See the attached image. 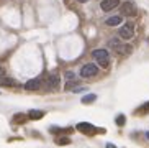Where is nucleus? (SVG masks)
Listing matches in <instances>:
<instances>
[{
	"instance_id": "f257e3e1",
	"label": "nucleus",
	"mask_w": 149,
	"mask_h": 148,
	"mask_svg": "<svg viewBox=\"0 0 149 148\" xmlns=\"http://www.w3.org/2000/svg\"><path fill=\"white\" fill-rule=\"evenodd\" d=\"M92 56H93V59L102 66V68H105V69L108 68V64H110V53L107 51V49H93Z\"/></svg>"
},
{
	"instance_id": "f03ea898",
	"label": "nucleus",
	"mask_w": 149,
	"mask_h": 148,
	"mask_svg": "<svg viewBox=\"0 0 149 148\" xmlns=\"http://www.w3.org/2000/svg\"><path fill=\"white\" fill-rule=\"evenodd\" d=\"M61 87V76L57 73H51L46 79V89L48 91H59Z\"/></svg>"
},
{
	"instance_id": "7ed1b4c3",
	"label": "nucleus",
	"mask_w": 149,
	"mask_h": 148,
	"mask_svg": "<svg viewBox=\"0 0 149 148\" xmlns=\"http://www.w3.org/2000/svg\"><path fill=\"white\" fill-rule=\"evenodd\" d=\"M121 13L125 15V17H134L136 13H138V7H136V4L133 2V0H126V2H123L121 5Z\"/></svg>"
},
{
	"instance_id": "20e7f679",
	"label": "nucleus",
	"mask_w": 149,
	"mask_h": 148,
	"mask_svg": "<svg viewBox=\"0 0 149 148\" xmlns=\"http://www.w3.org/2000/svg\"><path fill=\"white\" fill-rule=\"evenodd\" d=\"M118 35H120V38H123V39H131L133 35H134V25H133L131 22L125 23L123 26H120Z\"/></svg>"
},
{
	"instance_id": "39448f33",
	"label": "nucleus",
	"mask_w": 149,
	"mask_h": 148,
	"mask_svg": "<svg viewBox=\"0 0 149 148\" xmlns=\"http://www.w3.org/2000/svg\"><path fill=\"white\" fill-rule=\"evenodd\" d=\"M97 73H98V68H97L95 64H92V63H88V64L80 68V76H82V78H92Z\"/></svg>"
},
{
	"instance_id": "423d86ee",
	"label": "nucleus",
	"mask_w": 149,
	"mask_h": 148,
	"mask_svg": "<svg viewBox=\"0 0 149 148\" xmlns=\"http://www.w3.org/2000/svg\"><path fill=\"white\" fill-rule=\"evenodd\" d=\"M77 130L85 133V135H95L97 127H93L92 123H88V122H80V123H77Z\"/></svg>"
},
{
	"instance_id": "0eeeda50",
	"label": "nucleus",
	"mask_w": 149,
	"mask_h": 148,
	"mask_svg": "<svg viewBox=\"0 0 149 148\" xmlns=\"http://www.w3.org/2000/svg\"><path fill=\"white\" fill-rule=\"evenodd\" d=\"M108 48L115 53H123V41L118 38H111L108 41Z\"/></svg>"
},
{
	"instance_id": "6e6552de",
	"label": "nucleus",
	"mask_w": 149,
	"mask_h": 148,
	"mask_svg": "<svg viewBox=\"0 0 149 148\" xmlns=\"http://www.w3.org/2000/svg\"><path fill=\"white\" fill-rule=\"evenodd\" d=\"M118 5H120V0H102L100 7H102L103 12H110V10L116 8Z\"/></svg>"
},
{
	"instance_id": "1a4fd4ad",
	"label": "nucleus",
	"mask_w": 149,
	"mask_h": 148,
	"mask_svg": "<svg viewBox=\"0 0 149 148\" xmlns=\"http://www.w3.org/2000/svg\"><path fill=\"white\" fill-rule=\"evenodd\" d=\"M40 87H41V78L30 79V81L25 84V89H26V91H38Z\"/></svg>"
},
{
	"instance_id": "9d476101",
	"label": "nucleus",
	"mask_w": 149,
	"mask_h": 148,
	"mask_svg": "<svg viewBox=\"0 0 149 148\" xmlns=\"http://www.w3.org/2000/svg\"><path fill=\"white\" fill-rule=\"evenodd\" d=\"M44 117V112L43 110H30L28 112V118H31V120H40V118H43Z\"/></svg>"
},
{
	"instance_id": "9b49d317",
	"label": "nucleus",
	"mask_w": 149,
	"mask_h": 148,
	"mask_svg": "<svg viewBox=\"0 0 149 148\" xmlns=\"http://www.w3.org/2000/svg\"><path fill=\"white\" fill-rule=\"evenodd\" d=\"M0 86H5V87H13L17 86V82H15L12 78H7V76H3V78H0Z\"/></svg>"
},
{
	"instance_id": "f8f14e48",
	"label": "nucleus",
	"mask_w": 149,
	"mask_h": 148,
	"mask_svg": "<svg viewBox=\"0 0 149 148\" xmlns=\"http://www.w3.org/2000/svg\"><path fill=\"white\" fill-rule=\"evenodd\" d=\"M121 22H123L121 17H110L105 23H107L108 26H116V25H121Z\"/></svg>"
},
{
	"instance_id": "ddd939ff",
	"label": "nucleus",
	"mask_w": 149,
	"mask_h": 148,
	"mask_svg": "<svg viewBox=\"0 0 149 148\" xmlns=\"http://www.w3.org/2000/svg\"><path fill=\"white\" fill-rule=\"evenodd\" d=\"M93 100H97V96L95 94H88V96L82 97V104H92Z\"/></svg>"
},
{
	"instance_id": "4468645a",
	"label": "nucleus",
	"mask_w": 149,
	"mask_h": 148,
	"mask_svg": "<svg viewBox=\"0 0 149 148\" xmlns=\"http://www.w3.org/2000/svg\"><path fill=\"white\" fill-rule=\"evenodd\" d=\"M138 113H146L149 112V102H146V104H143V107H139V109L136 110Z\"/></svg>"
},
{
	"instance_id": "2eb2a0df",
	"label": "nucleus",
	"mask_w": 149,
	"mask_h": 148,
	"mask_svg": "<svg viewBox=\"0 0 149 148\" xmlns=\"http://www.w3.org/2000/svg\"><path fill=\"white\" fill-rule=\"evenodd\" d=\"M125 123H126V117H125V115H118V117H116V125H125Z\"/></svg>"
},
{
	"instance_id": "dca6fc26",
	"label": "nucleus",
	"mask_w": 149,
	"mask_h": 148,
	"mask_svg": "<svg viewBox=\"0 0 149 148\" xmlns=\"http://www.w3.org/2000/svg\"><path fill=\"white\" fill-rule=\"evenodd\" d=\"M26 117L28 115H23V113H17V115H15V122H25V120H26Z\"/></svg>"
},
{
	"instance_id": "f3484780",
	"label": "nucleus",
	"mask_w": 149,
	"mask_h": 148,
	"mask_svg": "<svg viewBox=\"0 0 149 148\" xmlns=\"http://www.w3.org/2000/svg\"><path fill=\"white\" fill-rule=\"evenodd\" d=\"M56 143H57V145H69V143H70V140L64 137V138H57V140H56Z\"/></svg>"
},
{
	"instance_id": "a211bd4d",
	"label": "nucleus",
	"mask_w": 149,
	"mask_h": 148,
	"mask_svg": "<svg viewBox=\"0 0 149 148\" xmlns=\"http://www.w3.org/2000/svg\"><path fill=\"white\" fill-rule=\"evenodd\" d=\"M131 51H133V46H131V44H123V53H125V54H130Z\"/></svg>"
},
{
	"instance_id": "6ab92c4d",
	"label": "nucleus",
	"mask_w": 149,
	"mask_h": 148,
	"mask_svg": "<svg viewBox=\"0 0 149 148\" xmlns=\"http://www.w3.org/2000/svg\"><path fill=\"white\" fill-rule=\"evenodd\" d=\"M74 78H75V74L72 73V71H66V79H67V82H69V81H74Z\"/></svg>"
},
{
	"instance_id": "aec40b11",
	"label": "nucleus",
	"mask_w": 149,
	"mask_h": 148,
	"mask_svg": "<svg viewBox=\"0 0 149 148\" xmlns=\"http://www.w3.org/2000/svg\"><path fill=\"white\" fill-rule=\"evenodd\" d=\"M3 76H5V69L0 66V78H3Z\"/></svg>"
},
{
	"instance_id": "412c9836",
	"label": "nucleus",
	"mask_w": 149,
	"mask_h": 148,
	"mask_svg": "<svg viewBox=\"0 0 149 148\" xmlns=\"http://www.w3.org/2000/svg\"><path fill=\"white\" fill-rule=\"evenodd\" d=\"M107 148H116L113 143H107Z\"/></svg>"
},
{
	"instance_id": "4be33fe9",
	"label": "nucleus",
	"mask_w": 149,
	"mask_h": 148,
	"mask_svg": "<svg viewBox=\"0 0 149 148\" xmlns=\"http://www.w3.org/2000/svg\"><path fill=\"white\" fill-rule=\"evenodd\" d=\"M80 4H85V2H88V0H79Z\"/></svg>"
}]
</instances>
